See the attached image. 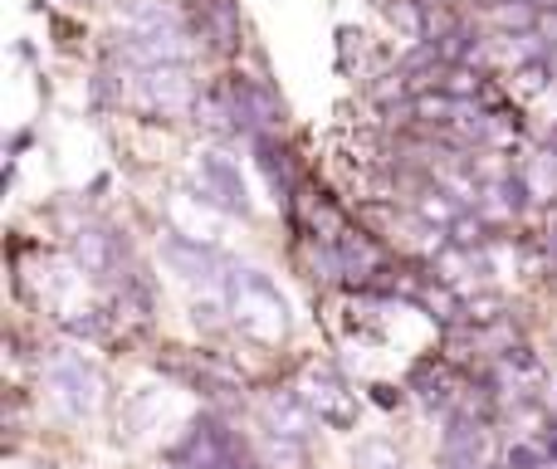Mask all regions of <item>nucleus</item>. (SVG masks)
<instances>
[{
    "mask_svg": "<svg viewBox=\"0 0 557 469\" xmlns=\"http://www.w3.org/2000/svg\"><path fill=\"white\" fill-rule=\"evenodd\" d=\"M357 469H406V455L392 441H362L357 445Z\"/></svg>",
    "mask_w": 557,
    "mask_h": 469,
    "instance_id": "obj_11",
    "label": "nucleus"
},
{
    "mask_svg": "<svg viewBox=\"0 0 557 469\" xmlns=\"http://www.w3.org/2000/svg\"><path fill=\"white\" fill-rule=\"evenodd\" d=\"M74 259L84 274H113L117 269V239L103 225H78L74 231Z\"/></svg>",
    "mask_w": 557,
    "mask_h": 469,
    "instance_id": "obj_9",
    "label": "nucleus"
},
{
    "mask_svg": "<svg viewBox=\"0 0 557 469\" xmlns=\"http://www.w3.org/2000/svg\"><path fill=\"white\" fill-rule=\"evenodd\" d=\"M221 221L225 211L221 206H211L201 192H172L166 196V231L196 239V245H221Z\"/></svg>",
    "mask_w": 557,
    "mask_h": 469,
    "instance_id": "obj_7",
    "label": "nucleus"
},
{
    "mask_svg": "<svg viewBox=\"0 0 557 469\" xmlns=\"http://www.w3.org/2000/svg\"><path fill=\"white\" fill-rule=\"evenodd\" d=\"M196 192L211 206H221L225 215H250V186H245L240 166L221 152H196Z\"/></svg>",
    "mask_w": 557,
    "mask_h": 469,
    "instance_id": "obj_6",
    "label": "nucleus"
},
{
    "mask_svg": "<svg viewBox=\"0 0 557 469\" xmlns=\"http://www.w3.org/2000/svg\"><path fill=\"white\" fill-rule=\"evenodd\" d=\"M255 162H260V172H264V182H270L274 201H288V196H294V162H288V152L274 143L270 133L255 137Z\"/></svg>",
    "mask_w": 557,
    "mask_h": 469,
    "instance_id": "obj_10",
    "label": "nucleus"
},
{
    "mask_svg": "<svg viewBox=\"0 0 557 469\" xmlns=\"http://www.w3.org/2000/svg\"><path fill=\"white\" fill-rule=\"evenodd\" d=\"M539 39H543V45H553V49H557V10H548V15L539 20Z\"/></svg>",
    "mask_w": 557,
    "mask_h": 469,
    "instance_id": "obj_13",
    "label": "nucleus"
},
{
    "mask_svg": "<svg viewBox=\"0 0 557 469\" xmlns=\"http://www.w3.org/2000/svg\"><path fill=\"white\" fill-rule=\"evenodd\" d=\"M548 465V451H539V445H513L509 451V469H543Z\"/></svg>",
    "mask_w": 557,
    "mask_h": 469,
    "instance_id": "obj_12",
    "label": "nucleus"
},
{
    "mask_svg": "<svg viewBox=\"0 0 557 469\" xmlns=\"http://www.w3.org/2000/svg\"><path fill=\"white\" fill-rule=\"evenodd\" d=\"M176 460H182V469H260L250 445L225 421H215V416H201V421L191 425V435H186V445L176 451Z\"/></svg>",
    "mask_w": 557,
    "mask_h": 469,
    "instance_id": "obj_4",
    "label": "nucleus"
},
{
    "mask_svg": "<svg viewBox=\"0 0 557 469\" xmlns=\"http://www.w3.org/2000/svg\"><path fill=\"white\" fill-rule=\"evenodd\" d=\"M221 294H225V313H231V323L240 328L250 343H260V347L288 343V328H294V318H288L284 294H278V288L260 274V269L231 264Z\"/></svg>",
    "mask_w": 557,
    "mask_h": 469,
    "instance_id": "obj_1",
    "label": "nucleus"
},
{
    "mask_svg": "<svg viewBox=\"0 0 557 469\" xmlns=\"http://www.w3.org/2000/svg\"><path fill=\"white\" fill-rule=\"evenodd\" d=\"M127 103H137L143 113L182 118L191 108H201V88H196L191 64H127Z\"/></svg>",
    "mask_w": 557,
    "mask_h": 469,
    "instance_id": "obj_2",
    "label": "nucleus"
},
{
    "mask_svg": "<svg viewBox=\"0 0 557 469\" xmlns=\"http://www.w3.org/2000/svg\"><path fill=\"white\" fill-rule=\"evenodd\" d=\"M264 425H270V435H284V441H308L313 435V406L304 402V392H270L264 396Z\"/></svg>",
    "mask_w": 557,
    "mask_h": 469,
    "instance_id": "obj_8",
    "label": "nucleus"
},
{
    "mask_svg": "<svg viewBox=\"0 0 557 469\" xmlns=\"http://www.w3.org/2000/svg\"><path fill=\"white\" fill-rule=\"evenodd\" d=\"M45 382H49V396L54 406L69 416V421H84L103 406V377L84 362L78 353H54L45 362Z\"/></svg>",
    "mask_w": 557,
    "mask_h": 469,
    "instance_id": "obj_3",
    "label": "nucleus"
},
{
    "mask_svg": "<svg viewBox=\"0 0 557 469\" xmlns=\"http://www.w3.org/2000/svg\"><path fill=\"white\" fill-rule=\"evenodd\" d=\"M304 402L313 406V416L333 431H352L357 425V392L333 372V367H308L304 382H298Z\"/></svg>",
    "mask_w": 557,
    "mask_h": 469,
    "instance_id": "obj_5",
    "label": "nucleus"
},
{
    "mask_svg": "<svg viewBox=\"0 0 557 469\" xmlns=\"http://www.w3.org/2000/svg\"><path fill=\"white\" fill-rule=\"evenodd\" d=\"M543 451H548V460H557V425H548V441H543Z\"/></svg>",
    "mask_w": 557,
    "mask_h": 469,
    "instance_id": "obj_14",
    "label": "nucleus"
}]
</instances>
